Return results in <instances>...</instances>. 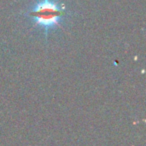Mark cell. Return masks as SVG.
Returning <instances> with one entry per match:
<instances>
[{"label":"cell","mask_w":146,"mask_h":146,"mask_svg":"<svg viewBox=\"0 0 146 146\" xmlns=\"http://www.w3.org/2000/svg\"><path fill=\"white\" fill-rule=\"evenodd\" d=\"M66 14V7L56 0H38L28 12L34 25L43 30L45 36L60 27Z\"/></svg>","instance_id":"1"}]
</instances>
